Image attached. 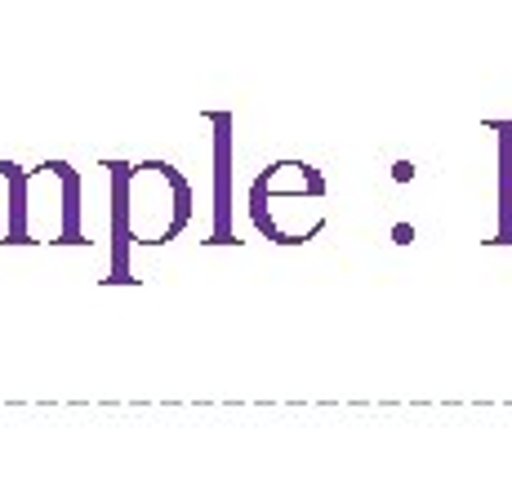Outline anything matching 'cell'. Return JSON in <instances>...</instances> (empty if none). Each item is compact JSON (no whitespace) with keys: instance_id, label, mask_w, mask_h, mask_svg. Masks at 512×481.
I'll return each instance as SVG.
<instances>
[{"instance_id":"3","label":"cell","mask_w":512,"mask_h":481,"mask_svg":"<svg viewBox=\"0 0 512 481\" xmlns=\"http://www.w3.org/2000/svg\"><path fill=\"white\" fill-rule=\"evenodd\" d=\"M326 196V179L303 161H277L254 179L250 205H272V201H317Z\"/></svg>"},{"instance_id":"1","label":"cell","mask_w":512,"mask_h":481,"mask_svg":"<svg viewBox=\"0 0 512 481\" xmlns=\"http://www.w3.org/2000/svg\"><path fill=\"white\" fill-rule=\"evenodd\" d=\"M121 228L134 245H165L174 241L192 219V192L183 174L165 161H143L121 170Z\"/></svg>"},{"instance_id":"4","label":"cell","mask_w":512,"mask_h":481,"mask_svg":"<svg viewBox=\"0 0 512 481\" xmlns=\"http://www.w3.org/2000/svg\"><path fill=\"white\" fill-rule=\"evenodd\" d=\"M392 179L410 183V179H415V165H406V161H401V165H392Z\"/></svg>"},{"instance_id":"2","label":"cell","mask_w":512,"mask_h":481,"mask_svg":"<svg viewBox=\"0 0 512 481\" xmlns=\"http://www.w3.org/2000/svg\"><path fill=\"white\" fill-rule=\"evenodd\" d=\"M72 237H81V228H76V174L58 161L23 174L14 241H72Z\"/></svg>"}]
</instances>
